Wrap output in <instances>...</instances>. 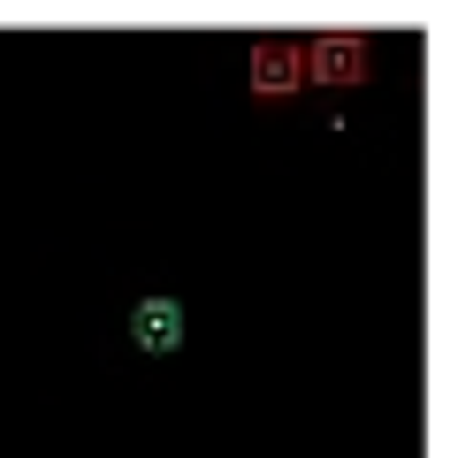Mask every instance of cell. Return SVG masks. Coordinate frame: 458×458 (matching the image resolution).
Instances as JSON below:
<instances>
[{"label":"cell","mask_w":458,"mask_h":458,"mask_svg":"<svg viewBox=\"0 0 458 458\" xmlns=\"http://www.w3.org/2000/svg\"><path fill=\"white\" fill-rule=\"evenodd\" d=\"M298 62H306V84L352 92V84L375 77V38L367 31H313V38H298Z\"/></svg>","instance_id":"cell-1"},{"label":"cell","mask_w":458,"mask_h":458,"mask_svg":"<svg viewBox=\"0 0 458 458\" xmlns=\"http://www.w3.org/2000/svg\"><path fill=\"white\" fill-rule=\"evenodd\" d=\"M245 84H252V99H260V107H291V99L306 92V62H298V38H260V47H252Z\"/></svg>","instance_id":"cell-2"},{"label":"cell","mask_w":458,"mask_h":458,"mask_svg":"<svg viewBox=\"0 0 458 458\" xmlns=\"http://www.w3.org/2000/svg\"><path fill=\"white\" fill-rule=\"evenodd\" d=\"M183 328H191V313H183L176 298H138L131 306V344L138 352H176Z\"/></svg>","instance_id":"cell-3"}]
</instances>
